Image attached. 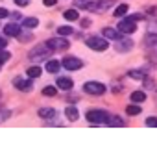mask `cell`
<instances>
[{
  "instance_id": "obj_1",
  "label": "cell",
  "mask_w": 157,
  "mask_h": 150,
  "mask_svg": "<svg viewBox=\"0 0 157 150\" xmlns=\"http://www.w3.org/2000/svg\"><path fill=\"white\" fill-rule=\"evenodd\" d=\"M85 119H87L91 124H105L107 119H109V113L104 111V109H91V111H87Z\"/></svg>"
},
{
  "instance_id": "obj_2",
  "label": "cell",
  "mask_w": 157,
  "mask_h": 150,
  "mask_svg": "<svg viewBox=\"0 0 157 150\" xmlns=\"http://www.w3.org/2000/svg\"><path fill=\"white\" fill-rule=\"evenodd\" d=\"M85 45H87L91 50H96V52H104V50H107V48H109L107 39H105V37H98V35L89 37V39L85 41Z\"/></svg>"
},
{
  "instance_id": "obj_3",
  "label": "cell",
  "mask_w": 157,
  "mask_h": 150,
  "mask_svg": "<svg viewBox=\"0 0 157 150\" xmlns=\"http://www.w3.org/2000/svg\"><path fill=\"white\" fill-rule=\"evenodd\" d=\"M52 52V48L44 43V45H39V46H35L32 52H30V59L32 61H39V59H44V57H48V54Z\"/></svg>"
},
{
  "instance_id": "obj_4",
  "label": "cell",
  "mask_w": 157,
  "mask_h": 150,
  "mask_svg": "<svg viewBox=\"0 0 157 150\" xmlns=\"http://www.w3.org/2000/svg\"><path fill=\"white\" fill-rule=\"evenodd\" d=\"M83 91L89 95H104L105 93V85L100 82H85L83 84Z\"/></svg>"
},
{
  "instance_id": "obj_5",
  "label": "cell",
  "mask_w": 157,
  "mask_h": 150,
  "mask_svg": "<svg viewBox=\"0 0 157 150\" xmlns=\"http://www.w3.org/2000/svg\"><path fill=\"white\" fill-rule=\"evenodd\" d=\"M113 4H115V0H98V2H89L85 10H89V11H105Z\"/></svg>"
},
{
  "instance_id": "obj_6",
  "label": "cell",
  "mask_w": 157,
  "mask_h": 150,
  "mask_svg": "<svg viewBox=\"0 0 157 150\" xmlns=\"http://www.w3.org/2000/svg\"><path fill=\"white\" fill-rule=\"evenodd\" d=\"M117 28H118L120 34H133V32L137 30V24H135V21H133L131 17H128V19H122Z\"/></svg>"
},
{
  "instance_id": "obj_7",
  "label": "cell",
  "mask_w": 157,
  "mask_h": 150,
  "mask_svg": "<svg viewBox=\"0 0 157 150\" xmlns=\"http://www.w3.org/2000/svg\"><path fill=\"white\" fill-rule=\"evenodd\" d=\"M61 65H63L67 70H78V69H82V67H83V61H82V59H78V57H74V56H68V57L63 59Z\"/></svg>"
},
{
  "instance_id": "obj_8",
  "label": "cell",
  "mask_w": 157,
  "mask_h": 150,
  "mask_svg": "<svg viewBox=\"0 0 157 150\" xmlns=\"http://www.w3.org/2000/svg\"><path fill=\"white\" fill-rule=\"evenodd\" d=\"M46 45H48L52 50H67V48H68V41H67V39H61V37L50 39V41H46Z\"/></svg>"
},
{
  "instance_id": "obj_9",
  "label": "cell",
  "mask_w": 157,
  "mask_h": 150,
  "mask_svg": "<svg viewBox=\"0 0 157 150\" xmlns=\"http://www.w3.org/2000/svg\"><path fill=\"white\" fill-rule=\"evenodd\" d=\"M4 34L10 35V37H19V35H21V28H19V24L10 22L8 26H4Z\"/></svg>"
},
{
  "instance_id": "obj_10",
  "label": "cell",
  "mask_w": 157,
  "mask_h": 150,
  "mask_svg": "<svg viewBox=\"0 0 157 150\" xmlns=\"http://www.w3.org/2000/svg\"><path fill=\"white\" fill-rule=\"evenodd\" d=\"M102 34H104L105 39H111V41H118V39H120V32L115 30V28H104Z\"/></svg>"
},
{
  "instance_id": "obj_11",
  "label": "cell",
  "mask_w": 157,
  "mask_h": 150,
  "mask_svg": "<svg viewBox=\"0 0 157 150\" xmlns=\"http://www.w3.org/2000/svg\"><path fill=\"white\" fill-rule=\"evenodd\" d=\"M133 46V41H128V39H118L117 43H115V48L118 50V52H126V50H129Z\"/></svg>"
},
{
  "instance_id": "obj_12",
  "label": "cell",
  "mask_w": 157,
  "mask_h": 150,
  "mask_svg": "<svg viewBox=\"0 0 157 150\" xmlns=\"http://www.w3.org/2000/svg\"><path fill=\"white\" fill-rule=\"evenodd\" d=\"M57 87L63 89V91H70L74 87V82L70 78H57Z\"/></svg>"
},
{
  "instance_id": "obj_13",
  "label": "cell",
  "mask_w": 157,
  "mask_h": 150,
  "mask_svg": "<svg viewBox=\"0 0 157 150\" xmlns=\"http://www.w3.org/2000/svg\"><path fill=\"white\" fill-rule=\"evenodd\" d=\"M129 100L135 104H142V102H146V93L144 91H133L129 95Z\"/></svg>"
},
{
  "instance_id": "obj_14",
  "label": "cell",
  "mask_w": 157,
  "mask_h": 150,
  "mask_svg": "<svg viewBox=\"0 0 157 150\" xmlns=\"http://www.w3.org/2000/svg\"><path fill=\"white\" fill-rule=\"evenodd\" d=\"M39 117H41V119H54V117H57V109L41 108V109H39Z\"/></svg>"
},
{
  "instance_id": "obj_15",
  "label": "cell",
  "mask_w": 157,
  "mask_h": 150,
  "mask_svg": "<svg viewBox=\"0 0 157 150\" xmlns=\"http://www.w3.org/2000/svg\"><path fill=\"white\" fill-rule=\"evenodd\" d=\"M15 85H17V89H21V91H32V87H33L30 80H21V78L15 80Z\"/></svg>"
},
{
  "instance_id": "obj_16",
  "label": "cell",
  "mask_w": 157,
  "mask_h": 150,
  "mask_svg": "<svg viewBox=\"0 0 157 150\" xmlns=\"http://www.w3.org/2000/svg\"><path fill=\"white\" fill-rule=\"evenodd\" d=\"M65 115H67V119L68 120H78V117H80V113H78V109H76V106H68L67 109H65Z\"/></svg>"
},
{
  "instance_id": "obj_17",
  "label": "cell",
  "mask_w": 157,
  "mask_h": 150,
  "mask_svg": "<svg viewBox=\"0 0 157 150\" xmlns=\"http://www.w3.org/2000/svg\"><path fill=\"white\" fill-rule=\"evenodd\" d=\"M105 124H109V126H117V128H120V126H124V120L118 117V115H109V119H107V122Z\"/></svg>"
},
{
  "instance_id": "obj_18",
  "label": "cell",
  "mask_w": 157,
  "mask_h": 150,
  "mask_svg": "<svg viewBox=\"0 0 157 150\" xmlns=\"http://www.w3.org/2000/svg\"><path fill=\"white\" fill-rule=\"evenodd\" d=\"M63 17H65L67 21H70V22H74V21H78V19H80V13H78L76 10H67V11L63 13Z\"/></svg>"
},
{
  "instance_id": "obj_19",
  "label": "cell",
  "mask_w": 157,
  "mask_h": 150,
  "mask_svg": "<svg viewBox=\"0 0 157 150\" xmlns=\"http://www.w3.org/2000/svg\"><path fill=\"white\" fill-rule=\"evenodd\" d=\"M59 67H61V63H59V61H56V59H52V61H48V63H46V72L56 74V72L59 70Z\"/></svg>"
},
{
  "instance_id": "obj_20",
  "label": "cell",
  "mask_w": 157,
  "mask_h": 150,
  "mask_svg": "<svg viewBox=\"0 0 157 150\" xmlns=\"http://www.w3.org/2000/svg\"><path fill=\"white\" fill-rule=\"evenodd\" d=\"M128 74H129V78H135V80H146V72H144V70L133 69V70H129Z\"/></svg>"
},
{
  "instance_id": "obj_21",
  "label": "cell",
  "mask_w": 157,
  "mask_h": 150,
  "mask_svg": "<svg viewBox=\"0 0 157 150\" xmlns=\"http://www.w3.org/2000/svg\"><path fill=\"white\" fill-rule=\"evenodd\" d=\"M140 111H142V109H140L139 104H129V106L126 108V113H128V115H140Z\"/></svg>"
},
{
  "instance_id": "obj_22",
  "label": "cell",
  "mask_w": 157,
  "mask_h": 150,
  "mask_svg": "<svg viewBox=\"0 0 157 150\" xmlns=\"http://www.w3.org/2000/svg\"><path fill=\"white\" fill-rule=\"evenodd\" d=\"M41 67H30L28 70H26V74H28V76L30 78H37V76H41Z\"/></svg>"
},
{
  "instance_id": "obj_23",
  "label": "cell",
  "mask_w": 157,
  "mask_h": 150,
  "mask_svg": "<svg viewBox=\"0 0 157 150\" xmlns=\"http://www.w3.org/2000/svg\"><path fill=\"white\" fill-rule=\"evenodd\" d=\"M126 13H128V4H120V6L115 10V13H113V15H115V17H124Z\"/></svg>"
},
{
  "instance_id": "obj_24",
  "label": "cell",
  "mask_w": 157,
  "mask_h": 150,
  "mask_svg": "<svg viewBox=\"0 0 157 150\" xmlns=\"http://www.w3.org/2000/svg\"><path fill=\"white\" fill-rule=\"evenodd\" d=\"M72 32H74V30H72L70 26H59V28H57V34H59V35H63V37L72 35Z\"/></svg>"
},
{
  "instance_id": "obj_25",
  "label": "cell",
  "mask_w": 157,
  "mask_h": 150,
  "mask_svg": "<svg viewBox=\"0 0 157 150\" xmlns=\"http://www.w3.org/2000/svg\"><path fill=\"white\" fill-rule=\"evenodd\" d=\"M56 93H57V89H56L54 85H46V87L43 89V95H44V97H56Z\"/></svg>"
},
{
  "instance_id": "obj_26",
  "label": "cell",
  "mask_w": 157,
  "mask_h": 150,
  "mask_svg": "<svg viewBox=\"0 0 157 150\" xmlns=\"http://www.w3.org/2000/svg\"><path fill=\"white\" fill-rule=\"evenodd\" d=\"M22 24H24V28H35V26L39 24V21H37V19H24Z\"/></svg>"
},
{
  "instance_id": "obj_27",
  "label": "cell",
  "mask_w": 157,
  "mask_h": 150,
  "mask_svg": "<svg viewBox=\"0 0 157 150\" xmlns=\"http://www.w3.org/2000/svg\"><path fill=\"white\" fill-rule=\"evenodd\" d=\"M10 57H11V54H10V52H4V50H0V65H2V63H6Z\"/></svg>"
},
{
  "instance_id": "obj_28",
  "label": "cell",
  "mask_w": 157,
  "mask_h": 150,
  "mask_svg": "<svg viewBox=\"0 0 157 150\" xmlns=\"http://www.w3.org/2000/svg\"><path fill=\"white\" fill-rule=\"evenodd\" d=\"M8 117H11V111L10 109H0V122H4Z\"/></svg>"
},
{
  "instance_id": "obj_29",
  "label": "cell",
  "mask_w": 157,
  "mask_h": 150,
  "mask_svg": "<svg viewBox=\"0 0 157 150\" xmlns=\"http://www.w3.org/2000/svg\"><path fill=\"white\" fill-rule=\"evenodd\" d=\"M146 126L155 128V126H157V117H148V119H146Z\"/></svg>"
},
{
  "instance_id": "obj_30",
  "label": "cell",
  "mask_w": 157,
  "mask_h": 150,
  "mask_svg": "<svg viewBox=\"0 0 157 150\" xmlns=\"http://www.w3.org/2000/svg\"><path fill=\"white\" fill-rule=\"evenodd\" d=\"M89 2H91V0H76V6H78V8H83V10H85Z\"/></svg>"
},
{
  "instance_id": "obj_31",
  "label": "cell",
  "mask_w": 157,
  "mask_h": 150,
  "mask_svg": "<svg viewBox=\"0 0 157 150\" xmlns=\"http://www.w3.org/2000/svg\"><path fill=\"white\" fill-rule=\"evenodd\" d=\"M8 15H10V11H8L6 8H0V19H6Z\"/></svg>"
},
{
  "instance_id": "obj_32",
  "label": "cell",
  "mask_w": 157,
  "mask_h": 150,
  "mask_svg": "<svg viewBox=\"0 0 157 150\" xmlns=\"http://www.w3.org/2000/svg\"><path fill=\"white\" fill-rule=\"evenodd\" d=\"M56 2H57V0H43V4L48 6V8H50V6H56Z\"/></svg>"
},
{
  "instance_id": "obj_33",
  "label": "cell",
  "mask_w": 157,
  "mask_h": 150,
  "mask_svg": "<svg viewBox=\"0 0 157 150\" xmlns=\"http://www.w3.org/2000/svg\"><path fill=\"white\" fill-rule=\"evenodd\" d=\"M15 4H17V6H28L30 0H15Z\"/></svg>"
},
{
  "instance_id": "obj_34",
  "label": "cell",
  "mask_w": 157,
  "mask_h": 150,
  "mask_svg": "<svg viewBox=\"0 0 157 150\" xmlns=\"http://www.w3.org/2000/svg\"><path fill=\"white\" fill-rule=\"evenodd\" d=\"M131 19H133L135 22H137V21H140V19H144V15H142V13H135V15H131Z\"/></svg>"
},
{
  "instance_id": "obj_35",
  "label": "cell",
  "mask_w": 157,
  "mask_h": 150,
  "mask_svg": "<svg viewBox=\"0 0 157 150\" xmlns=\"http://www.w3.org/2000/svg\"><path fill=\"white\" fill-rule=\"evenodd\" d=\"M6 45H8V43H6V39H4V37H0V50L6 48Z\"/></svg>"
},
{
  "instance_id": "obj_36",
  "label": "cell",
  "mask_w": 157,
  "mask_h": 150,
  "mask_svg": "<svg viewBox=\"0 0 157 150\" xmlns=\"http://www.w3.org/2000/svg\"><path fill=\"white\" fill-rule=\"evenodd\" d=\"M89 24H91V21H82V26H83V28H85V26H89Z\"/></svg>"
}]
</instances>
